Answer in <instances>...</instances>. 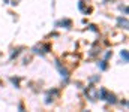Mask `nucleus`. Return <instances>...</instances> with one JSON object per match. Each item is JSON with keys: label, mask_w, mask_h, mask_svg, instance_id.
Listing matches in <instances>:
<instances>
[{"label": "nucleus", "mask_w": 129, "mask_h": 112, "mask_svg": "<svg viewBox=\"0 0 129 112\" xmlns=\"http://www.w3.org/2000/svg\"><path fill=\"white\" fill-rule=\"evenodd\" d=\"M122 57L125 58V61H128V52L126 51H122Z\"/></svg>", "instance_id": "obj_1"}, {"label": "nucleus", "mask_w": 129, "mask_h": 112, "mask_svg": "<svg viewBox=\"0 0 129 112\" xmlns=\"http://www.w3.org/2000/svg\"><path fill=\"white\" fill-rule=\"evenodd\" d=\"M101 69H102V70H105V69H107V64H105V61H101Z\"/></svg>", "instance_id": "obj_2"}]
</instances>
